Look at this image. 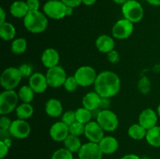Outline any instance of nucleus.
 <instances>
[{"label": "nucleus", "instance_id": "1", "mask_svg": "<svg viewBox=\"0 0 160 159\" xmlns=\"http://www.w3.org/2000/svg\"><path fill=\"white\" fill-rule=\"evenodd\" d=\"M121 82L118 75L112 71L105 70L98 74L94 84L95 91L103 98H110L120 92Z\"/></svg>", "mask_w": 160, "mask_h": 159}, {"label": "nucleus", "instance_id": "2", "mask_svg": "<svg viewBox=\"0 0 160 159\" xmlns=\"http://www.w3.org/2000/svg\"><path fill=\"white\" fill-rule=\"evenodd\" d=\"M48 20L47 16L39 10L29 11L23 18V25L29 32L40 34L48 27Z\"/></svg>", "mask_w": 160, "mask_h": 159}, {"label": "nucleus", "instance_id": "3", "mask_svg": "<svg viewBox=\"0 0 160 159\" xmlns=\"http://www.w3.org/2000/svg\"><path fill=\"white\" fill-rule=\"evenodd\" d=\"M122 13L123 17L131 23L140 22L144 17V9L137 0H128L122 5Z\"/></svg>", "mask_w": 160, "mask_h": 159}, {"label": "nucleus", "instance_id": "4", "mask_svg": "<svg viewBox=\"0 0 160 159\" xmlns=\"http://www.w3.org/2000/svg\"><path fill=\"white\" fill-rule=\"evenodd\" d=\"M18 93L14 90H5L0 94V114L6 115L16 110L19 101Z\"/></svg>", "mask_w": 160, "mask_h": 159}, {"label": "nucleus", "instance_id": "5", "mask_svg": "<svg viewBox=\"0 0 160 159\" xmlns=\"http://www.w3.org/2000/svg\"><path fill=\"white\" fill-rule=\"evenodd\" d=\"M22 78L19 68L8 67L2 73L0 84L5 90H14L20 84Z\"/></svg>", "mask_w": 160, "mask_h": 159}, {"label": "nucleus", "instance_id": "6", "mask_svg": "<svg viewBox=\"0 0 160 159\" xmlns=\"http://www.w3.org/2000/svg\"><path fill=\"white\" fill-rule=\"evenodd\" d=\"M96 121L105 132H113L119 126V118L117 114L109 109L100 111Z\"/></svg>", "mask_w": 160, "mask_h": 159}, {"label": "nucleus", "instance_id": "7", "mask_svg": "<svg viewBox=\"0 0 160 159\" xmlns=\"http://www.w3.org/2000/svg\"><path fill=\"white\" fill-rule=\"evenodd\" d=\"M67 6L61 0H48L43 6L44 13L52 20H61L67 17Z\"/></svg>", "mask_w": 160, "mask_h": 159}, {"label": "nucleus", "instance_id": "8", "mask_svg": "<svg viewBox=\"0 0 160 159\" xmlns=\"http://www.w3.org/2000/svg\"><path fill=\"white\" fill-rule=\"evenodd\" d=\"M73 76L79 86L87 87L94 85L98 74L93 67L90 65H82L76 70Z\"/></svg>", "mask_w": 160, "mask_h": 159}, {"label": "nucleus", "instance_id": "9", "mask_svg": "<svg viewBox=\"0 0 160 159\" xmlns=\"http://www.w3.org/2000/svg\"><path fill=\"white\" fill-rule=\"evenodd\" d=\"M45 76L48 86L52 88H59L63 86L64 82L67 78L66 70L59 65L48 69Z\"/></svg>", "mask_w": 160, "mask_h": 159}, {"label": "nucleus", "instance_id": "10", "mask_svg": "<svg viewBox=\"0 0 160 159\" xmlns=\"http://www.w3.org/2000/svg\"><path fill=\"white\" fill-rule=\"evenodd\" d=\"M134 23L127 19L119 20L114 23L112 28V34L114 38L124 40L131 37L134 31Z\"/></svg>", "mask_w": 160, "mask_h": 159}, {"label": "nucleus", "instance_id": "11", "mask_svg": "<svg viewBox=\"0 0 160 159\" xmlns=\"http://www.w3.org/2000/svg\"><path fill=\"white\" fill-rule=\"evenodd\" d=\"M31 132V127L26 120L17 119L12 122L9 132L12 137L17 139H25L30 135Z\"/></svg>", "mask_w": 160, "mask_h": 159}, {"label": "nucleus", "instance_id": "12", "mask_svg": "<svg viewBox=\"0 0 160 159\" xmlns=\"http://www.w3.org/2000/svg\"><path fill=\"white\" fill-rule=\"evenodd\" d=\"M103 153L100 149L98 143L88 142L81 146L78 151V157L80 159H102Z\"/></svg>", "mask_w": 160, "mask_h": 159}, {"label": "nucleus", "instance_id": "13", "mask_svg": "<svg viewBox=\"0 0 160 159\" xmlns=\"http://www.w3.org/2000/svg\"><path fill=\"white\" fill-rule=\"evenodd\" d=\"M105 131L97 121H91L85 125L84 136L89 142L98 143L105 137Z\"/></svg>", "mask_w": 160, "mask_h": 159}, {"label": "nucleus", "instance_id": "14", "mask_svg": "<svg viewBox=\"0 0 160 159\" xmlns=\"http://www.w3.org/2000/svg\"><path fill=\"white\" fill-rule=\"evenodd\" d=\"M28 85L32 88L35 94H42L47 90L48 86L45 75L40 72L34 73L29 77Z\"/></svg>", "mask_w": 160, "mask_h": 159}, {"label": "nucleus", "instance_id": "15", "mask_svg": "<svg viewBox=\"0 0 160 159\" xmlns=\"http://www.w3.org/2000/svg\"><path fill=\"white\" fill-rule=\"evenodd\" d=\"M158 114L152 108H145L139 115L138 123L148 130L154 126H157Z\"/></svg>", "mask_w": 160, "mask_h": 159}, {"label": "nucleus", "instance_id": "16", "mask_svg": "<svg viewBox=\"0 0 160 159\" xmlns=\"http://www.w3.org/2000/svg\"><path fill=\"white\" fill-rule=\"evenodd\" d=\"M69 134V126L62 121L56 122L50 127L49 135L51 138L56 142H63Z\"/></svg>", "mask_w": 160, "mask_h": 159}, {"label": "nucleus", "instance_id": "17", "mask_svg": "<svg viewBox=\"0 0 160 159\" xmlns=\"http://www.w3.org/2000/svg\"><path fill=\"white\" fill-rule=\"evenodd\" d=\"M59 54L55 48H48L42 52L41 56V61L45 67L47 69L52 68L59 65Z\"/></svg>", "mask_w": 160, "mask_h": 159}, {"label": "nucleus", "instance_id": "18", "mask_svg": "<svg viewBox=\"0 0 160 159\" xmlns=\"http://www.w3.org/2000/svg\"><path fill=\"white\" fill-rule=\"evenodd\" d=\"M97 49L102 53H109L115 48V41L113 37L107 34H102L97 37L95 41Z\"/></svg>", "mask_w": 160, "mask_h": 159}, {"label": "nucleus", "instance_id": "19", "mask_svg": "<svg viewBox=\"0 0 160 159\" xmlns=\"http://www.w3.org/2000/svg\"><path fill=\"white\" fill-rule=\"evenodd\" d=\"M103 154H112L119 148V142L117 138L112 136H105L98 143Z\"/></svg>", "mask_w": 160, "mask_h": 159}, {"label": "nucleus", "instance_id": "20", "mask_svg": "<svg viewBox=\"0 0 160 159\" xmlns=\"http://www.w3.org/2000/svg\"><path fill=\"white\" fill-rule=\"evenodd\" d=\"M45 110L48 116L52 118H57L62 116L63 107L59 100L56 98H50L45 103Z\"/></svg>", "mask_w": 160, "mask_h": 159}, {"label": "nucleus", "instance_id": "21", "mask_svg": "<svg viewBox=\"0 0 160 159\" xmlns=\"http://www.w3.org/2000/svg\"><path fill=\"white\" fill-rule=\"evenodd\" d=\"M100 101H101V96L95 91L88 92L82 98L83 107L90 111L100 108Z\"/></svg>", "mask_w": 160, "mask_h": 159}, {"label": "nucleus", "instance_id": "22", "mask_svg": "<svg viewBox=\"0 0 160 159\" xmlns=\"http://www.w3.org/2000/svg\"><path fill=\"white\" fill-rule=\"evenodd\" d=\"M29 8L26 2L21 1H15L11 4L9 7V12L10 14L15 18H24L25 16L29 12Z\"/></svg>", "mask_w": 160, "mask_h": 159}, {"label": "nucleus", "instance_id": "23", "mask_svg": "<svg viewBox=\"0 0 160 159\" xmlns=\"http://www.w3.org/2000/svg\"><path fill=\"white\" fill-rule=\"evenodd\" d=\"M15 112L17 118L27 120L31 118L34 114V108L31 103H22L17 106Z\"/></svg>", "mask_w": 160, "mask_h": 159}, {"label": "nucleus", "instance_id": "24", "mask_svg": "<svg viewBox=\"0 0 160 159\" xmlns=\"http://www.w3.org/2000/svg\"><path fill=\"white\" fill-rule=\"evenodd\" d=\"M145 140L154 147H160V126H156L147 130Z\"/></svg>", "mask_w": 160, "mask_h": 159}, {"label": "nucleus", "instance_id": "25", "mask_svg": "<svg viewBox=\"0 0 160 159\" xmlns=\"http://www.w3.org/2000/svg\"><path fill=\"white\" fill-rule=\"evenodd\" d=\"M128 136L133 140H140L145 138L147 133V129L144 128L142 125L139 123H134L132 124L128 130Z\"/></svg>", "mask_w": 160, "mask_h": 159}, {"label": "nucleus", "instance_id": "26", "mask_svg": "<svg viewBox=\"0 0 160 159\" xmlns=\"http://www.w3.org/2000/svg\"><path fill=\"white\" fill-rule=\"evenodd\" d=\"M16 36V28L9 22L0 24V37L4 41H11Z\"/></svg>", "mask_w": 160, "mask_h": 159}, {"label": "nucleus", "instance_id": "27", "mask_svg": "<svg viewBox=\"0 0 160 159\" xmlns=\"http://www.w3.org/2000/svg\"><path fill=\"white\" fill-rule=\"evenodd\" d=\"M63 143L65 147L68 149L70 151H71L72 153H78V151L81 149V146H82L79 137L72 135V134H69L68 137L63 141Z\"/></svg>", "mask_w": 160, "mask_h": 159}, {"label": "nucleus", "instance_id": "28", "mask_svg": "<svg viewBox=\"0 0 160 159\" xmlns=\"http://www.w3.org/2000/svg\"><path fill=\"white\" fill-rule=\"evenodd\" d=\"M34 91L29 85H23L19 89V98L23 103L32 102L34 98Z\"/></svg>", "mask_w": 160, "mask_h": 159}, {"label": "nucleus", "instance_id": "29", "mask_svg": "<svg viewBox=\"0 0 160 159\" xmlns=\"http://www.w3.org/2000/svg\"><path fill=\"white\" fill-rule=\"evenodd\" d=\"M28 48V42L23 37L14 39L11 43L10 49L12 53L16 55H21L26 51Z\"/></svg>", "mask_w": 160, "mask_h": 159}, {"label": "nucleus", "instance_id": "30", "mask_svg": "<svg viewBox=\"0 0 160 159\" xmlns=\"http://www.w3.org/2000/svg\"><path fill=\"white\" fill-rule=\"evenodd\" d=\"M75 115H76V120L79 123H83L86 125L91 122L92 118H93L92 116V112L88 109L85 108L84 107L79 108L75 111Z\"/></svg>", "mask_w": 160, "mask_h": 159}, {"label": "nucleus", "instance_id": "31", "mask_svg": "<svg viewBox=\"0 0 160 159\" xmlns=\"http://www.w3.org/2000/svg\"><path fill=\"white\" fill-rule=\"evenodd\" d=\"M52 159H73V153L67 148H59L52 155Z\"/></svg>", "mask_w": 160, "mask_h": 159}, {"label": "nucleus", "instance_id": "32", "mask_svg": "<svg viewBox=\"0 0 160 159\" xmlns=\"http://www.w3.org/2000/svg\"><path fill=\"white\" fill-rule=\"evenodd\" d=\"M84 129H85V125L78 121L74 122L73 124L69 126L70 134L77 136V137H81V135L84 134Z\"/></svg>", "mask_w": 160, "mask_h": 159}, {"label": "nucleus", "instance_id": "33", "mask_svg": "<svg viewBox=\"0 0 160 159\" xmlns=\"http://www.w3.org/2000/svg\"><path fill=\"white\" fill-rule=\"evenodd\" d=\"M78 87H79V84H78L77 80L75 79L74 76H67V78L66 79L63 84L64 89L67 92L72 93V92L75 91L78 88Z\"/></svg>", "mask_w": 160, "mask_h": 159}, {"label": "nucleus", "instance_id": "34", "mask_svg": "<svg viewBox=\"0 0 160 159\" xmlns=\"http://www.w3.org/2000/svg\"><path fill=\"white\" fill-rule=\"evenodd\" d=\"M61 121L68 126L73 124L74 122H76V115H75V112L73 110H69L67 112H63L61 116Z\"/></svg>", "mask_w": 160, "mask_h": 159}, {"label": "nucleus", "instance_id": "35", "mask_svg": "<svg viewBox=\"0 0 160 159\" xmlns=\"http://www.w3.org/2000/svg\"><path fill=\"white\" fill-rule=\"evenodd\" d=\"M18 68L23 78H29L34 73H33V66L31 64L23 63L20 65Z\"/></svg>", "mask_w": 160, "mask_h": 159}, {"label": "nucleus", "instance_id": "36", "mask_svg": "<svg viewBox=\"0 0 160 159\" xmlns=\"http://www.w3.org/2000/svg\"><path fill=\"white\" fill-rule=\"evenodd\" d=\"M12 122L10 118L9 117H7L6 115H2V117L0 118V129H1V132H4L8 131L9 132V129L10 128L11 124H12Z\"/></svg>", "mask_w": 160, "mask_h": 159}, {"label": "nucleus", "instance_id": "37", "mask_svg": "<svg viewBox=\"0 0 160 159\" xmlns=\"http://www.w3.org/2000/svg\"><path fill=\"white\" fill-rule=\"evenodd\" d=\"M107 59L111 63H117L120 61V54L117 50L113 49L107 53Z\"/></svg>", "mask_w": 160, "mask_h": 159}, {"label": "nucleus", "instance_id": "38", "mask_svg": "<svg viewBox=\"0 0 160 159\" xmlns=\"http://www.w3.org/2000/svg\"><path fill=\"white\" fill-rule=\"evenodd\" d=\"M9 147L3 140L0 141V158L3 159L9 152Z\"/></svg>", "mask_w": 160, "mask_h": 159}, {"label": "nucleus", "instance_id": "39", "mask_svg": "<svg viewBox=\"0 0 160 159\" xmlns=\"http://www.w3.org/2000/svg\"><path fill=\"white\" fill-rule=\"evenodd\" d=\"M26 2L30 11L39 10V7H40L39 0H27Z\"/></svg>", "mask_w": 160, "mask_h": 159}, {"label": "nucleus", "instance_id": "40", "mask_svg": "<svg viewBox=\"0 0 160 159\" xmlns=\"http://www.w3.org/2000/svg\"><path fill=\"white\" fill-rule=\"evenodd\" d=\"M68 7L75 8L79 6L82 3V0H61Z\"/></svg>", "mask_w": 160, "mask_h": 159}, {"label": "nucleus", "instance_id": "41", "mask_svg": "<svg viewBox=\"0 0 160 159\" xmlns=\"http://www.w3.org/2000/svg\"><path fill=\"white\" fill-rule=\"evenodd\" d=\"M109 105H110V100L108 98H103L101 97V101H100L99 108L103 110V109H109Z\"/></svg>", "mask_w": 160, "mask_h": 159}, {"label": "nucleus", "instance_id": "42", "mask_svg": "<svg viewBox=\"0 0 160 159\" xmlns=\"http://www.w3.org/2000/svg\"><path fill=\"white\" fill-rule=\"evenodd\" d=\"M6 19V13L2 7L0 8V24L5 23Z\"/></svg>", "mask_w": 160, "mask_h": 159}, {"label": "nucleus", "instance_id": "43", "mask_svg": "<svg viewBox=\"0 0 160 159\" xmlns=\"http://www.w3.org/2000/svg\"><path fill=\"white\" fill-rule=\"evenodd\" d=\"M120 159H142L139 156L136 155L134 154H126L123 157H122Z\"/></svg>", "mask_w": 160, "mask_h": 159}, {"label": "nucleus", "instance_id": "44", "mask_svg": "<svg viewBox=\"0 0 160 159\" xmlns=\"http://www.w3.org/2000/svg\"><path fill=\"white\" fill-rule=\"evenodd\" d=\"M148 4L154 6H160V0H146Z\"/></svg>", "mask_w": 160, "mask_h": 159}, {"label": "nucleus", "instance_id": "45", "mask_svg": "<svg viewBox=\"0 0 160 159\" xmlns=\"http://www.w3.org/2000/svg\"><path fill=\"white\" fill-rule=\"evenodd\" d=\"M96 2V0H82V3L85 6H91Z\"/></svg>", "mask_w": 160, "mask_h": 159}, {"label": "nucleus", "instance_id": "46", "mask_svg": "<svg viewBox=\"0 0 160 159\" xmlns=\"http://www.w3.org/2000/svg\"><path fill=\"white\" fill-rule=\"evenodd\" d=\"M73 8L68 7V6H67V17H70V16L73 14Z\"/></svg>", "mask_w": 160, "mask_h": 159}, {"label": "nucleus", "instance_id": "47", "mask_svg": "<svg viewBox=\"0 0 160 159\" xmlns=\"http://www.w3.org/2000/svg\"><path fill=\"white\" fill-rule=\"evenodd\" d=\"M112 2H114L115 3H117V4H119V5H123L125 2H127L128 1V0H112Z\"/></svg>", "mask_w": 160, "mask_h": 159}, {"label": "nucleus", "instance_id": "48", "mask_svg": "<svg viewBox=\"0 0 160 159\" xmlns=\"http://www.w3.org/2000/svg\"><path fill=\"white\" fill-rule=\"evenodd\" d=\"M3 140V141H4L5 143H6V144H7L9 147H10L11 144H12V141H11L10 139L6 138V139H4V140Z\"/></svg>", "mask_w": 160, "mask_h": 159}, {"label": "nucleus", "instance_id": "49", "mask_svg": "<svg viewBox=\"0 0 160 159\" xmlns=\"http://www.w3.org/2000/svg\"><path fill=\"white\" fill-rule=\"evenodd\" d=\"M156 112H157V114H158V116H159L160 118V104H159V105H158L157 111H156Z\"/></svg>", "mask_w": 160, "mask_h": 159}, {"label": "nucleus", "instance_id": "50", "mask_svg": "<svg viewBox=\"0 0 160 159\" xmlns=\"http://www.w3.org/2000/svg\"><path fill=\"white\" fill-rule=\"evenodd\" d=\"M142 159H151V158H149V157H144L143 158H142Z\"/></svg>", "mask_w": 160, "mask_h": 159}, {"label": "nucleus", "instance_id": "51", "mask_svg": "<svg viewBox=\"0 0 160 159\" xmlns=\"http://www.w3.org/2000/svg\"><path fill=\"white\" fill-rule=\"evenodd\" d=\"M73 159H74V158H73ZM75 159H80V158H75Z\"/></svg>", "mask_w": 160, "mask_h": 159}]
</instances>
